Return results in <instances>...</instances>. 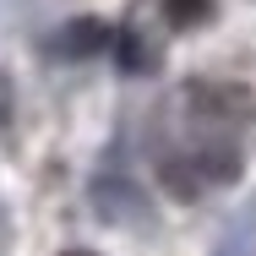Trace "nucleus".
<instances>
[{
  "mask_svg": "<svg viewBox=\"0 0 256 256\" xmlns=\"http://www.w3.org/2000/svg\"><path fill=\"white\" fill-rule=\"evenodd\" d=\"M66 256H93V251H66Z\"/></svg>",
  "mask_w": 256,
  "mask_h": 256,
  "instance_id": "obj_5",
  "label": "nucleus"
},
{
  "mask_svg": "<svg viewBox=\"0 0 256 256\" xmlns=\"http://www.w3.org/2000/svg\"><path fill=\"white\" fill-rule=\"evenodd\" d=\"M11 104H16V93H11V76L0 71V126L11 120Z\"/></svg>",
  "mask_w": 256,
  "mask_h": 256,
  "instance_id": "obj_4",
  "label": "nucleus"
},
{
  "mask_svg": "<svg viewBox=\"0 0 256 256\" xmlns=\"http://www.w3.org/2000/svg\"><path fill=\"white\" fill-rule=\"evenodd\" d=\"M164 16L174 28H196V22L212 16V0H164Z\"/></svg>",
  "mask_w": 256,
  "mask_h": 256,
  "instance_id": "obj_3",
  "label": "nucleus"
},
{
  "mask_svg": "<svg viewBox=\"0 0 256 256\" xmlns=\"http://www.w3.org/2000/svg\"><path fill=\"white\" fill-rule=\"evenodd\" d=\"M109 44V28H104L98 16H76V22H66L60 33H54V54H98Z\"/></svg>",
  "mask_w": 256,
  "mask_h": 256,
  "instance_id": "obj_2",
  "label": "nucleus"
},
{
  "mask_svg": "<svg viewBox=\"0 0 256 256\" xmlns=\"http://www.w3.org/2000/svg\"><path fill=\"white\" fill-rule=\"evenodd\" d=\"M186 109H191V120H196L202 136H240L256 120L251 88H240V82H207V76L186 88Z\"/></svg>",
  "mask_w": 256,
  "mask_h": 256,
  "instance_id": "obj_1",
  "label": "nucleus"
}]
</instances>
